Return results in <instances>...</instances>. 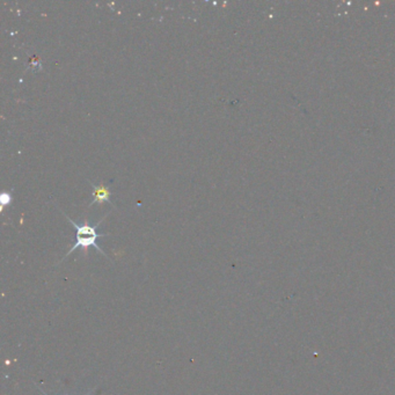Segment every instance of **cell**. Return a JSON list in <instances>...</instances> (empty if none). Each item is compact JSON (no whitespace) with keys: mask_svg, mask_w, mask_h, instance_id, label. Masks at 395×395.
<instances>
[{"mask_svg":"<svg viewBox=\"0 0 395 395\" xmlns=\"http://www.w3.org/2000/svg\"><path fill=\"white\" fill-rule=\"evenodd\" d=\"M66 218L69 219L71 225H72V226L76 228L77 236H76V243H74L72 247H71V249L69 252H67V254L65 255V256H69V255L72 253V252H74L76 249H78V248H82V249H85V252H87L88 247H94L97 252H100L101 254L107 256L105 252H103L102 249H101L99 246H97V243H96V240L99 239V237H106V234H99L96 232V228L100 225V222L103 221V218L101 219V221L97 222L96 225H94V226H93V225L87 224V222H84V224L78 225L77 222H74L72 219H70L67 216H66Z\"/></svg>","mask_w":395,"mask_h":395,"instance_id":"6da1fadb","label":"cell"},{"mask_svg":"<svg viewBox=\"0 0 395 395\" xmlns=\"http://www.w3.org/2000/svg\"><path fill=\"white\" fill-rule=\"evenodd\" d=\"M94 191H93V196H94V200L92 201L91 205L94 203H103V202H107V203H111V192H109V190L106 188L105 186H94Z\"/></svg>","mask_w":395,"mask_h":395,"instance_id":"7a4b0ae2","label":"cell"},{"mask_svg":"<svg viewBox=\"0 0 395 395\" xmlns=\"http://www.w3.org/2000/svg\"><path fill=\"white\" fill-rule=\"evenodd\" d=\"M0 200H1V209L7 204H11L12 202V196L8 192H2L1 196H0Z\"/></svg>","mask_w":395,"mask_h":395,"instance_id":"3957f363","label":"cell"},{"mask_svg":"<svg viewBox=\"0 0 395 395\" xmlns=\"http://www.w3.org/2000/svg\"><path fill=\"white\" fill-rule=\"evenodd\" d=\"M41 392H42V393H43L44 395H47V394H46V393H44V392H43L42 390H41ZM92 392H93V391H90V392H88V393H87V394H86V395H90V394L92 393Z\"/></svg>","mask_w":395,"mask_h":395,"instance_id":"277c9868","label":"cell"}]
</instances>
